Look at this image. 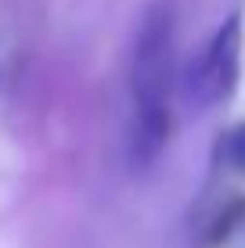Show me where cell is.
<instances>
[{"instance_id":"6da1fadb","label":"cell","mask_w":245,"mask_h":248,"mask_svg":"<svg viewBox=\"0 0 245 248\" xmlns=\"http://www.w3.org/2000/svg\"><path fill=\"white\" fill-rule=\"evenodd\" d=\"M170 90H173V15L151 4L137 22L130 50V119L126 162L145 173L159 162L170 140Z\"/></svg>"},{"instance_id":"7a4b0ae2","label":"cell","mask_w":245,"mask_h":248,"mask_svg":"<svg viewBox=\"0 0 245 248\" xmlns=\"http://www.w3.org/2000/svg\"><path fill=\"white\" fill-rule=\"evenodd\" d=\"M242 76V15H227V18L213 29L198 58H191L188 72H184L180 87L184 101L195 112H213L224 105L234 90H238Z\"/></svg>"},{"instance_id":"3957f363","label":"cell","mask_w":245,"mask_h":248,"mask_svg":"<svg viewBox=\"0 0 245 248\" xmlns=\"http://www.w3.org/2000/svg\"><path fill=\"white\" fill-rule=\"evenodd\" d=\"M216 158L234 173H245V123H234L227 133L216 140Z\"/></svg>"}]
</instances>
